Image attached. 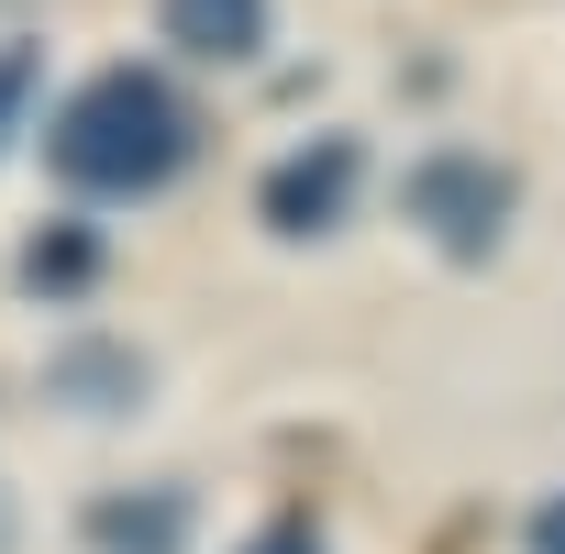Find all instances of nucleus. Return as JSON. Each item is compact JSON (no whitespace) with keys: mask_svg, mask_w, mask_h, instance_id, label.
Returning a JSON list of instances; mask_svg holds the SVG:
<instances>
[{"mask_svg":"<svg viewBox=\"0 0 565 554\" xmlns=\"http://www.w3.org/2000/svg\"><path fill=\"white\" fill-rule=\"evenodd\" d=\"M189 156H200V122H189V100H178L156 67H100V78L45 122V167H56V189H78V200H156Z\"/></svg>","mask_w":565,"mask_h":554,"instance_id":"f257e3e1","label":"nucleus"},{"mask_svg":"<svg viewBox=\"0 0 565 554\" xmlns=\"http://www.w3.org/2000/svg\"><path fill=\"white\" fill-rule=\"evenodd\" d=\"M399 200H411V222H422L455 266L499 255V233H510V211H521V189H510V167H499V156H422Z\"/></svg>","mask_w":565,"mask_h":554,"instance_id":"f03ea898","label":"nucleus"},{"mask_svg":"<svg viewBox=\"0 0 565 554\" xmlns=\"http://www.w3.org/2000/svg\"><path fill=\"white\" fill-rule=\"evenodd\" d=\"M355 189H366V145H355V134H311L300 156H277V167L255 178V222L289 233V244H311V233H333V222L355 211Z\"/></svg>","mask_w":565,"mask_h":554,"instance_id":"7ed1b4c3","label":"nucleus"},{"mask_svg":"<svg viewBox=\"0 0 565 554\" xmlns=\"http://www.w3.org/2000/svg\"><path fill=\"white\" fill-rule=\"evenodd\" d=\"M189 532H200V499L189 488H100L89 510H78V543L89 554H189Z\"/></svg>","mask_w":565,"mask_h":554,"instance_id":"20e7f679","label":"nucleus"},{"mask_svg":"<svg viewBox=\"0 0 565 554\" xmlns=\"http://www.w3.org/2000/svg\"><path fill=\"white\" fill-rule=\"evenodd\" d=\"M100 277H111V244H100V222H89V211H67V222L23 233V289H34V300H89Z\"/></svg>","mask_w":565,"mask_h":554,"instance_id":"39448f33","label":"nucleus"},{"mask_svg":"<svg viewBox=\"0 0 565 554\" xmlns=\"http://www.w3.org/2000/svg\"><path fill=\"white\" fill-rule=\"evenodd\" d=\"M145 355L134 344H67L56 366H45V399L56 411H145Z\"/></svg>","mask_w":565,"mask_h":554,"instance_id":"423d86ee","label":"nucleus"},{"mask_svg":"<svg viewBox=\"0 0 565 554\" xmlns=\"http://www.w3.org/2000/svg\"><path fill=\"white\" fill-rule=\"evenodd\" d=\"M156 12H167V45L200 56V67L266 56V0H156Z\"/></svg>","mask_w":565,"mask_h":554,"instance_id":"0eeeda50","label":"nucleus"},{"mask_svg":"<svg viewBox=\"0 0 565 554\" xmlns=\"http://www.w3.org/2000/svg\"><path fill=\"white\" fill-rule=\"evenodd\" d=\"M34 78H45V56L12 34V45H0V145H12L23 134V100H34Z\"/></svg>","mask_w":565,"mask_h":554,"instance_id":"6e6552de","label":"nucleus"},{"mask_svg":"<svg viewBox=\"0 0 565 554\" xmlns=\"http://www.w3.org/2000/svg\"><path fill=\"white\" fill-rule=\"evenodd\" d=\"M244 554H322V521H311V510H277V521L244 532Z\"/></svg>","mask_w":565,"mask_h":554,"instance_id":"1a4fd4ad","label":"nucleus"},{"mask_svg":"<svg viewBox=\"0 0 565 554\" xmlns=\"http://www.w3.org/2000/svg\"><path fill=\"white\" fill-rule=\"evenodd\" d=\"M521 554H565V499H543V510L521 521Z\"/></svg>","mask_w":565,"mask_h":554,"instance_id":"9d476101","label":"nucleus"}]
</instances>
